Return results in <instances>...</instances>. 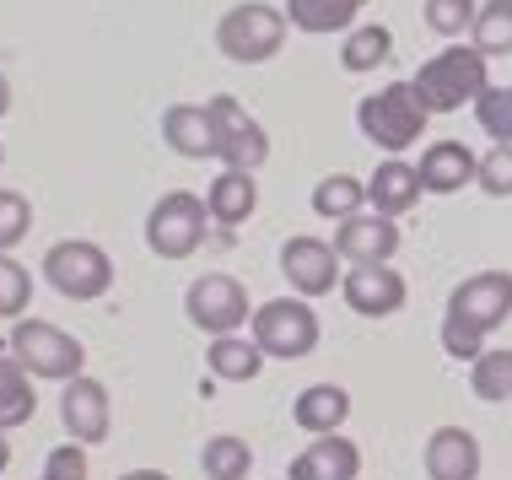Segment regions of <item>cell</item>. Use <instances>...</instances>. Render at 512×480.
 <instances>
[{"instance_id":"obj_38","label":"cell","mask_w":512,"mask_h":480,"mask_svg":"<svg viewBox=\"0 0 512 480\" xmlns=\"http://www.w3.org/2000/svg\"><path fill=\"white\" fill-rule=\"evenodd\" d=\"M6 470H11V437L0 432V475H6Z\"/></svg>"},{"instance_id":"obj_22","label":"cell","mask_w":512,"mask_h":480,"mask_svg":"<svg viewBox=\"0 0 512 480\" xmlns=\"http://www.w3.org/2000/svg\"><path fill=\"white\" fill-rule=\"evenodd\" d=\"M270 356L259 351V340L254 335H211V346H205V367H211V378L221 383H248V378H259V367H265Z\"/></svg>"},{"instance_id":"obj_20","label":"cell","mask_w":512,"mask_h":480,"mask_svg":"<svg viewBox=\"0 0 512 480\" xmlns=\"http://www.w3.org/2000/svg\"><path fill=\"white\" fill-rule=\"evenodd\" d=\"M345 416H351V394H345L340 383H308V389L292 400V421L302 432H313V437L340 432Z\"/></svg>"},{"instance_id":"obj_27","label":"cell","mask_w":512,"mask_h":480,"mask_svg":"<svg viewBox=\"0 0 512 480\" xmlns=\"http://www.w3.org/2000/svg\"><path fill=\"white\" fill-rule=\"evenodd\" d=\"M200 470L211 480H248V470H254V448H248L238 432H216L211 443L200 448Z\"/></svg>"},{"instance_id":"obj_3","label":"cell","mask_w":512,"mask_h":480,"mask_svg":"<svg viewBox=\"0 0 512 480\" xmlns=\"http://www.w3.org/2000/svg\"><path fill=\"white\" fill-rule=\"evenodd\" d=\"M6 351L17 356L33 378H49V383H71L81 367H87V346H81L71 329H60L49 319H17L6 335Z\"/></svg>"},{"instance_id":"obj_9","label":"cell","mask_w":512,"mask_h":480,"mask_svg":"<svg viewBox=\"0 0 512 480\" xmlns=\"http://www.w3.org/2000/svg\"><path fill=\"white\" fill-rule=\"evenodd\" d=\"M184 313L195 329H205V335H238L248 324V292H243L238 276H227V270H205L200 281H189Z\"/></svg>"},{"instance_id":"obj_18","label":"cell","mask_w":512,"mask_h":480,"mask_svg":"<svg viewBox=\"0 0 512 480\" xmlns=\"http://www.w3.org/2000/svg\"><path fill=\"white\" fill-rule=\"evenodd\" d=\"M421 195H426V189H421V173H415V162H405V157L378 162V173L367 178V205H372L378 216H405Z\"/></svg>"},{"instance_id":"obj_14","label":"cell","mask_w":512,"mask_h":480,"mask_svg":"<svg viewBox=\"0 0 512 480\" xmlns=\"http://www.w3.org/2000/svg\"><path fill=\"white\" fill-rule=\"evenodd\" d=\"M335 249L340 259H351V265H389L394 249H399V227H394V216H345V222L335 227Z\"/></svg>"},{"instance_id":"obj_39","label":"cell","mask_w":512,"mask_h":480,"mask_svg":"<svg viewBox=\"0 0 512 480\" xmlns=\"http://www.w3.org/2000/svg\"><path fill=\"white\" fill-rule=\"evenodd\" d=\"M6 114H11V81L0 76V119H6Z\"/></svg>"},{"instance_id":"obj_29","label":"cell","mask_w":512,"mask_h":480,"mask_svg":"<svg viewBox=\"0 0 512 480\" xmlns=\"http://www.w3.org/2000/svg\"><path fill=\"white\" fill-rule=\"evenodd\" d=\"M475 49L486 54H512V0H480V17H475Z\"/></svg>"},{"instance_id":"obj_2","label":"cell","mask_w":512,"mask_h":480,"mask_svg":"<svg viewBox=\"0 0 512 480\" xmlns=\"http://www.w3.org/2000/svg\"><path fill=\"white\" fill-rule=\"evenodd\" d=\"M426 103L415 98V81H394V87H378L372 98H362V108H356V125H362V135L372 146H383L389 157L410 152L415 141H421L426 130Z\"/></svg>"},{"instance_id":"obj_36","label":"cell","mask_w":512,"mask_h":480,"mask_svg":"<svg viewBox=\"0 0 512 480\" xmlns=\"http://www.w3.org/2000/svg\"><path fill=\"white\" fill-rule=\"evenodd\" d=\"M38 480H87V443H60V448H49V459H44V475Z\"/></svg>"},{"instance_id":"obj_26","label":"cell","mask_w":512,"mask_h":480,"mask_svg":"<svg viewBox=\"0 0 512 480\" xmlns=\"http://www.w3.org/2000/svg\"><path fill=\"white\" fill-rule=\"evenodd\" d=\"M367 205V184L351 173H329L313 184V216H329V222H345Z\"/></svg>"},{"instance_id":"obj_12","label":"cell","mask_w":512,"mask_h":480,"mask_svg":"<svg viewBox=\"0 0 512 480\" xmlns=\"http://www.w3.org/2000/svg\"><path fill=\"white\" fill-rule=\"evenodd\" d=\"M340 297H345V308L362 313V319H389V313L405 308L410 286L394 265H351L340 281Z\"/></svg>"},{"instance_id":"obj_15","label":"cell","mask_w":512,"mask_h":480,"mask_svg":"<svg viewBox=\"0 0 512 480\" xmlns=\"http://www.w3.org/2000/svg\"><path fill=\"white\" fill-rule=\"evenodd\" d=\"M356 475H362V448L340 432L313 437L308 454H297L286 464V480H356Z\"/></svg>"},{"instance_id":"obj_23","label":"cell","mask_w":512,"mask_h":480,"mask_svg":"<svg viewBox=\"0 0 512 480\" xmlns=\"http://www.w3.org/2000/svg\"><path fill=\"white\" fill-rule=\"evenodd\" d=\"M38 416V389H33V373L17 362V356H0V432H17Z\"/></svg>"},{"instance_id":"obj_32","label":"cell","mask_w":512,"mask_h":480,"mask_svg":"<svg viewBox=\"0 0 512 480\" xmlns=\"http://www.w3.org/2000/svg\"><path fill=\"white\" fill-rule=\"evenodd\" d=\"M480 17V0H426V27L437 38H464Z\"/></svg>"},{"instance_id":"obj_33","label":"cell","mask_w":512,"mask_h":480,"mask_svg":"<svg viewBox=\"0 0 512 480\" xmlns=\"http://www.w3.org/2000/svg\"><path fill=\"white\" fill-rule=\"evenodd\" d=\"M33 232V205L17 189H0V254H11Z\"/></svg>"},{"instance_id":"obj_34","label":"cell","mask_w":512,"mask_h":480,"mask_svg":"<svg viewBox=\"0 0 512 480\" xmlns=\"http://www.w3.org/2000/svg\"><path fill=\"white\" fill-rule=\"evenodd\" d=\"M442 351H448L453 362H475V356L486 351V335H480L475 324H464L459 313H442Z\"/></svg>"},{"instance_id":"obj_11","label":"cell","mask_w":512,"mask_h":480,"mask_svg":"<svg viewBox=\"0 0 512 480\" xmlns=\"http://www.w3.org/2000/svg\"><path fill=\"white\" fill-rule=\"evenodd\" d=\"M281 276L292 281V292H302V297H329L345 281L340 276V249L324 238L297 232V238L281 243Z\"/></svg>"},{"instance_id":"obj_35","label":"cell","mask_w":512,"mask_h":480,"mask_svg":"<svg viewBox=\"0 0 512 480\" xmlns=\"http://www.w3.org/2000/svg\"><path fill=\"white\" fill-rule=\"evenodd\" d=\"M475 189H486L491 200H507L512 195V146H491V152L480 157Z\"/></svg>"},{"instance_id":"obj_17","label":"cell","mask_w":512,"mask_h":480,"mask_svg":"<svg viewBox=\"0 0 512 480\" xmlns=\"http://www.w3.org/2000/svg\"><path fill=\"white\" fill-rule=\"evenodd\" d=\"M426 480H480V443L464 427H437L426 437Z\"/></svg>"},{"instance_id":"obj_7","label":"cell","mask_w":512,"mask_h":480,"mask_svg":"<svg viewBox=\"0 0 512 480\" xmlns=\"http://www.w3.org/2000/svg\"><path fill=\"white\" fill-rule=\"evenodd\" d=\"M211 125H216V157H221V168H238V173H259L270 162V135L265 125H259L254 114L238 103V98H227V92H216L211 103Z\"/></svg>"},{"instance_id":"obj_28","label":"cell","mask_w":512,"mask_h":480,"mask_svg":"<svg viewBox=\"0 0 512 480\" xmlns=\"http://www.w3.org/2000/svg\"><path fill=\"white\" fill-rule=\"evenodd\" d=\"M469 389H475V400H486V405L512 400V351L507 346L480 351L475 362H469Z\"/></svg>"},{"instance_id":"obj_37","label":"cell","mask_w":512,"mask_h":480,"mask_svg":"<svg viewBox=\"0 0 512 480\" xmlns=\"http://www.w3.org/2000/svg\"><path fill=\"white\" fill-rule=\"evenodd\" d=\"M119 480H173V475H162V470H130V475H119Z\"/></svg>"},{"instance_id":"obj_21","label":"cell","mask_w":512,"mask_h":480,"mask_svg":"<svg viewBox=\"0 0 512 480\" xmlns=\"http://www.w3.org/2000/svg\"><path fill=\"white\" fill-rule=\"evenodd\" d=\"M205 205H211V222H221V227H243L248 216H254V205H259L254 173L221 168V173L211 178V189H205Z\"/></svg>"},{"instance_id":"obj_1","label":"cell","mask_w":512,"mask_h":480,"mask_svg":"<svg viewBox=\"0 0 512 480\" xmlns=\"http://www.w3.org/2000/svg\"><path fill=\"white\" fill-rule=\"evenodd\" d=\"M486 54L475 44H448L442 54L415 71V98L426 103V114H459L464 103H475L486 92Z\"/></svg>"},{"instance_id":"obj_31","label":"cell","mask_w":512,"mask_h":480,"mask_svg":"<svg viewBox=\"0 0 512 480\" xmlns=\"http://www.w3.org/2000/svg\"><path fill=\"white\" fill-rule=\"evenodd\" d=\"M27 303H33V276L11 254H0V319H27Z\"/></svg>"},{"instance_id":"obj_5","label":"cell","mask_w":512,"mask_h":480,"mask_svg":"<svg viewBox=\"0 0 512 480\" xmlns=\"http://www.w3.org/2000/svg\"><path fill=\"white\" fill-rule=\"evenodd\" d=\"M44 281L71 303H98V297L114 292V259L87 238H65L44 254Z\"/></svg>"},{"instance_id":"obj_8","label":"cell","mask_w":512,"mask_h":480,"mask_svg":"<svg viewBox=\"0 0 512 480\" xmlns=\"http://www.w3.org/2000/svg\"><path fill=\"white\" fill-rule=\"evenodd\" d=\"M254 340L275 362H302L318 346V313L297 297H275V303L254 308Z\"/></svg>"},{"instance_id":"obj_4","label":"cell","mask_w":512,"mask_h":480,"mask_svg":"<svg viewBox=\"0 0 512 480\" xmlns=\"http://www.w3.org/2000/svg\"><path fill=\"white\" fill-rule=\"evenodd\" d=\"M286 27H292L286 11L265 6V0H243L216 22V44L232 65H265L286 49Z\"/></svg>"},{"instance_id":"obj_6","label":"cell","mask_w":512,"mask_h":480,"mask_svg":"<svg viewBox=\"0 0 512 480\" xmlns=\"http://www.w3.org/2000/svg\"><path fill=\"white\" fill-rule=\"evenodd\" d=\"M205 222H211V205L189 189H173L146 216V249L157 259H189L205 243Z\"/></svg>"},{"instance_id":"obj_10","label":"cell","mask_w":512,"mask_h":480,"mask_svg":"<svg viewBox=\"0 0 512 480\" xmlns=\"http://www.w3.org/2000/svg\"><path fill=\"white\" fill-rule=\"evenodd\" d=\"M448 313H459L464 324L480 329V335L502 329L512 319V270H480V276L459 281L448 292Z\"/></svg>"},{"instance_id":"obj_30","label":"cell","mask_w":512,"mask_h":480,"mask_svg":"<svg viewBox=\"0 0 512 480\" xmlns=\"http://www.w3.org/2000/svg\"><path fill=\"white\" fill-rule=\"evenodd\" d=\"M475 125L491 135L496 146H512V87H486L475 98Z\"/></svg>"},{"instance_id":"obj_25","label":"cell","mask_w":512,"mask_h":480,"mask_svg":"<svg viewBox=\"0 0 512 480\" xmlns=\"http://www.w3.org/2000/svg\"><path fill=\"white\" fill-rule=\"evenodd\" d=\"M389 54H394V33H389V27H378V22H367V27H351V33H345L340 65L351 76H367V71H378Z\"/></svg>"},{"instance_id":"obj_16","label":"cell","mask_w":512,"mask_h":480,"mask_svg":"<svg viewBox=\"0 0 512 480\" xmlns=\"http://www.w3.org/2000/svg\"><path fill=\"white\" fill-rule=\"evenodd\" d=\"M415 173H421V189L426 195H459L464 184H475L480 173V157L469 152L464 141H432L415 162Z\"/></svg>"},{"instance_id":"obj_19","label":"cell","mask_w":512,"mask_h":480,"mask_svg":"<svg viewBox=\"0 0 512 480\" xmlns=\"http://www.w3.org/2000/svg\"><path fill=\"white\" fill-rule=\"evenodd\" d=\"M162 141L173 146L178 157H216V125H211V108L200 103H173L162 114Z\"/></svg>"},{"instance_id":"obj_13","label":"cell","mask_w":512,"mask_h":480,"mask_svg":"<svg viewBox=\"0 0 512 480\" xmlns=\"http://www.w3.org/2000/svg\"><path fill=\"white\" fill-rule=\"evenodd\" d=\"M60 421H65V432H71L76 443L98 448L108 437V427H114V400H108V389L98 378L76 373L71 383H65V394H60Z\"/></svg>"},{"instance_id":"obj_24","label":"cell","mask_w":512,"mask_h":480,"mask_svg":"<svg viewBox=\"0 0 512 480\" xmlns=\"http://www.w3.org/2000/svg\"><path fill=\"white\" fill-rule=\"evenodd\" d=\"M367 0H286V22L297 33H351Z\"/></svg>"},{"instance_id":"obj_40","label":"cell","mask_w":512,"mask_h":480,"mask_svg":"<svg viewBox=\"0 0 512 480\" xmlns=\"http://www.w3.org/2000/svg\"><path fill=\"white\" fill-rule=\"evenodd\" d=\"M0 162H6V152H0Z\"/></svg>"}]
</instances>
